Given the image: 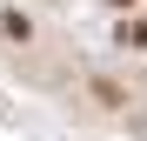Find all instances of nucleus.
<instances>
[{"label": "nucleus", "instance_id": "obj_1", "mask_svg": "<svg viewBox=\"0 0 147 141\" xmlns=\"http://www.w3.org/2000/svg\"><path fill=\"white\" fill-rule=\"evenodd\" d=\"M120 7H134V0H120Z\"/></svg>", "mask_w": 147, "mask_h": 141}]
</instances>
